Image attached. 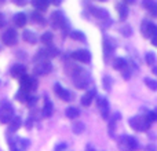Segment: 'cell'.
Masks as SVG:
<instances>
[{
    "label": "cell",
    "mask_w": 157,
    "mask_h": 151,
    "mask_svg": "<svg viewBox=\"0 0 157 151\" xmlns=\"http://www.w3.org/2000/svg\"><path fill=\"white\" fill-rule=\"evenodd\" d=\"M145 117L147 118V121H149L150 124H153V122H155L156 120H157V114L155 113V111H149V113H147Z\"/></svg>",
    "instance_id": "33"
},
{
    "label": "cell",
    "mask_w": 157,
    "mask_h": 151,
    "mask_svg": "<svg viewBox=\"0 0 157 151\" xmlns=\"http://www.w3.org/2000/svg\"><path fill=\"white\" fill-rule=\"evenodd\" d=\"M125 66H127V61L124 58H116L113 61V69H116V70H123Z\"/></svg>",
    "instance_id": "25"
},
{
    "label": "cell",
    "mask_w": 157,
    "mask_h": 151,
    "mask_svg": "<svg viewBox=\"0 0 157 151\" xmlns=\"http://www.w3.org/2000/svg\"><path fill=\"white\" fill-rule=\"evenodd\" d=\"M94 96H95V89H91V91H88L87 94H84L83 96H81V105L86 106V107L90 106L92 99H94Z\"/></svg>",
    "instance_id": "20"
},
{
    "label": "cell",
    "mask_w": 157,
    "mask_h": 151,
    "mask_svg": "<svg viewBox=\"0 0 157 151\" xmlns=\"http://www.w3.org/2000/svg\"><path fill=\"white\" fill-rule=\"evenodd\" d=\"M98 2H108V0H98Z\"/></svg>",
    "instance_id": "44"
},
{
    "label": "cell",
    "mask_w": 157,
    "mask_h": 151,
    "mask_svg": "<svg viewBox=\"0 0 157 151\" xmlns=\"http://www.w3.org/2000/svg\"><path fill=\"white\" fill-rule=\"evenodd\" d=\"M117 13H119V18L121 21H125L128 17V7L125 6V3H120L117 4Z\"/></svg>",
    "instance_id": "22"
},
{
    "label": "cell",
    "mask_w": 157,
    "mask_h": 151,
    "mask_svg": "<svg viewBox=\"0 0 157 151\" xmlns=\"http://www.w3.org/2000/svg\"><path fill=\"white\" fill-rule=\"evenodd\" d=\"M120 30H121V33H123L124 36H127V37H130V36L132 35V33H131V28L128 26V25H125V26H124V28H121Z\"/></svg>",
    "instance_id": "34"
},
{
    "label": "cell",
    "mask_w": 157,
    "mask_h": 151,
    "mask_svg": "<svg viewBox=\"0 0 157 151\" xmlns=\"http://www.w3.org/2000/svg\"><path fill=\"white\" fill-rule=\"evenodd\" d=\"M150 39H152V44H153V46H157V35L153 36V37H150Z\"/></svg>",
    "instance_id": "40"
},
{
    "label": "cell",
    "mask_w": 157,
    "mask_h": 151,
    "mask_svg": "<svg viewBox=\"0 0 157 151\" xmlns=\"http://www.w3.org/2000/svg\"><path fill=\"white\" fill-rule=\"evenodd\" d=\"M4 24V18H3V14H0V26Z\"/></svg>",
    "instance_id": "41"
},
{
    "label": "cell",
    "mask_w": 157,
    "mask_h": 151,
    "mask_svg": "<svg viewBox=\"0 0 157 151\" xmlns=\"http://www.w3.org/2000/svg\"><path fill=\"white\" fill-rule=\"evenodd\" d=\"M114 47H116V44H114V40L110 37H108V36H105L103 37V50H105V57L106 59H108V57L112 54V52L114 51Z\"/></svg>",
    "instance_id": "14"
},
{
    "label": "cell",
    "mask_w": 157,
    "mask_h": 151,
    "mask_svg": "<svg viewBox=\"0 0 157 151\" xmlns=\"http://www.w3.org/2000/svg\"><path fill=\"white\" fill-rule=\"evenodd\" d=\"M83 129H84V125H83V124H76V125H73L75 133H81V132H83Z\"/></svg>",
    "instance_id": "35"
},
{
    "label": "cell",
    "mask_w": 157,
    "mask_h": 151,
    "mask_svg": "<svg viewBox=\"0 0 157 151\" xmlns=\"http://www.w3.org/2000/svg\"><path fill=\"white\" fill-rule=\"evenodd\" d=\"M72 78H73V84L78 89H84L90 85V76L83 69H77L73 73V77Z\"/></svg>",
    "instance_id": "2"
},
{
    "label": "cell",
    "mask_w": 157,
    "mask_h": 151,
    "mask_svg": "<svg viewBox=\"0 0 157 151\" xmlns=\"http://www.w3.org/2000/svg\"><path fill=\"white\" fill-rule=\"evenodd\" d=\"M71 37L72 39H76V40L86 41V36H84L81 32H77V30H75V32H71Z\"/></svg>",
    "instance_id": "32"
},
{
    "label": "cell",
    "mask_w": 157,
    "mask_h": 151,
    "mask_svg": "<svg viewBox=\"0 0 157 151\" xmlns=\"http://www.w3.org/2000/svg\"><path fill=\"white\" fill-rule=\"evenodd\" d=\"M97 105H98V109H99L101 114H102V117L106 120L109 117V109H110V107H109L108 99H106V98H98Z\"/></svg>",
    "instance_id": "12"
},
{
    "label": "cell",
    "mask_w": 157,
    "mask_h": 151,
    "mask_svg": "<svg viewBox=\"0 0 157 151\" xmlns=\"http://www.w3.org/2000/svg\"><path fill=\"white\" fill-rule=\"evenodd\" d=\"M11 76L15 78H21L22 76L25 74V72H26V68H25V65H21V63H17V65H14L13 68H11Z\"/></svg>",
    "instance_id": "15"
},
{
    "label": "cell",
    "mask_w": 157,
    "mask_h": 151,
    "mask_svg": "<svg viewBox=\"0 0 157 151\" xmlns=\"http://www.w3.org/2000/svg\"><path fill=\"white\" fill-rule=\"evenodd\" d=\"M90 11H91V14L95 17V18L101 19V21H109V13H108V10H105V8L91 7Z\"/></svg>",
    "instance_id": "13"
},
{
    "label": "cell",
    "mask_w": 157,
    "mask_h": 151,
    "mask_svg": "<svg viewBox=\"0 0 157 151\" xmlns=\"http://www.w3.org/2000/svg\"><path fill=\"white\" fill-rule=\"evenodd\" d=\"M52 111H54V106H52V102L50 99H46L44 102V107H43V116L44 117H51Z\"/></svg>",
    "instance_id": "23"
},
{
    "label": "cell",
    "mask_w": 157,
    "mask_h": 151,
    "mask_svg": "<svg viewBox=\"0 0 157 151\" xmlns=\"http://www.w3.org/2000/svg\"><path fill=\"white\" fill-rule=\"evenodd\" d=\"M14 117V109L10 103H3L0 106V122L2 124H8L10 120Z\"/></svg>",
    "instance_id": "7"
},
{
    "label": "cell",
    "mask_w": 157,
    "mask_h": 151,
    "mask_svg": "<svg viewBox=\"0 0 157 151\" xmlns=\"http://www.w3.org/2000/svg\"><path fill=\"white\" fill-rule=\"evenodd\" d=\"M43 51L47 58H54V57H57V54H58V50L52 46H47V48H44Z\"/></svg>",
    "instance_id": "28"
},
{
    "label": "cell",
    "mask_w": 157,
    "mask_h": 151,
    "mask_svg": "<svg viewBox=\"0 0 157 151\" xmlns=\"http://www.w3.org/2000/svg\"><path fill=\"white\" fill-rule=\"evenodd\" d=\"M54 92L58 95V98H61V99L63 100V102H69V100H72V94L68 91V89L63 88L61 84H55Z\"/></svg>",
    "instance_id": "11"
},
{
    "label": "cell",
    "mask_w": 157,
    "mask_h": 151,
    "mask_svg": "<svg viewBox=\"0 0 157 151\" xmlns=\"http://www.w3.org/2000/svg\"><path fill=\"white\" fill-rule=\"evenodd\" d=\"M26 22H28V18L24 13H18L14 15V24L18 28H24L25 25H26Z\"/></svg>",
    "instance_id": "19"
},
{
    "label": "cell",
    "mask_w": 157,
    "mask_h": 151,
    "mask_svg": "<svg viewBox=\"0 0 157 151\" xmlns=\"http://www.w3.org/2000/svg\"><path fill=\"white\" fill-rule=\"evenodd\" d=\"M21 125H22L21 117H13L10 120V122H8V131L10 132H15V131H18L21 128Z\"/></svg>",
    "instance_id": "18"
},
{
    "label": "cell",
    "mask_w": 157,
    "mask_h": 151,
    "mask_svg": "<svg viewBox=\"0 0 157 151\" xmlns=\"http://www.w3.org/2000/svg\"><path fill=\"white\" fill-rule=\"evenodd\" d=\"M48 3H51V4H54V6H59L61 3H62V0H48Z\"/></svg>",
    "instance_id": "38"
},
{
    "label": "cell",
    "mask_w": 157,
    "mask_h": 151,
    "mask_svg": "<svg viewBox=\"0 0 157 151\" xmlns=\"http://www.w3.org/2000/svg\"><path fill=\"white\" fill-rule=\"evenodd\" d=\"M2 41L8 47L15 46L17 41H18V35H17V32L14 29H7L2 35Z\"/></svg>",
    "instance_id": "10"
},
{
    "label": "cell",
    "mask_w": 157,
    "mask_h": 151,
    "mask_svg": "<svg viewBox=\"0 0 157 151\" xmlns=\"http://www.w3.org/2000/svg\"><path fill=\"white\" fill-rule=\"evenodd\" d=\"M119 149L121 151H136L139 149V143L135 138L132 136H128V135H124V136H120L119 138Z\"/></svg>",
    "instance_id": "1"
},
{
    "label": "cell",
    "mask_w": 157,
    "mask_h": 151,
    "mask_svg": "<svg viewBox=\"0 0 157 151\" xmlns=\"http://www.w3.org/2000/svg\"><path fill=\"white\" fill-rule=\"evenodd\" d=\"M142 6H144L145 10H147L152 15H157V3L155 0H144Z\"/></svg>",
    "instance_id": "16"
},
{
    "label": "cell",
    "mask_w": 157,
    "mask_h": 151,
    "mask_svg": "<svg viewBox=\"0 0 157 151\" xmlns=\"http://www.w3.org/2000/svg\"><path fill=\"white\" fill-rule=\"evenodd\" d=\"M145 84H146L147 87H149L150 89H152V91H157V83L155 80H152V78H145Z\"/></svg>",
    "instance_id": "31"
},
{
    "label": "cell",
    "mask_w": 157,
    "mask_h": 151,
    "mask_svg": "<svg viewBox=\"0 0 157 151\" xmlns=\"http://www.w3.org/2000/svg\"><path fill=\"white\" fill-rule=\"evenodd\" d=\"M30 18H32V21L35 22V24H39V25H44V24H46L44 17H41L39 11H33V13L30 14Z\"/></svg>",
    "instance_id": "27"
},
{
    "label": "cell",
    "mask_w": 157,
    "mask_h": 151,
    "mask_svg": "<svg viewBox=\"0 0 157 151\" xmlns=\"http://www.w3.org/2000/svg\"><path fill=\"white\" fill-rule=\"evenodd\" d=\"M15 98H17V100L18 102H21V103H29V100H30V95H29V92H25V91H18L17 92V95H15Z\"/></svg>",
    "instance_id": "24"
},
{
    "label": "cell",
    "mask_w": 157,
    "mask_h": 151,
    "mask_svg": "<svg viewBox=\"0 0 157 151\" xmlns=\"http://www.w3.org/2000/svg\"><path fill=\"white\" fill-rule=\"evenodd\" d=\"M145 151H156V147L153 146V144H149V146H146Z\"/></svg>",
    "instance_id": "39"
},
{
    "label": "cell",
    "mask_w": 157,
    "mask_h": 151,
    "mask_svg": "<svg viewBox=\"0 0 157 151\" xmlns=\"http://www.w3.org/2000/svg\"><path fill=\"white\" fill-rule=\"evenodd\" d=\"M51 70H52V65H51V62H50L48 59L36 61L35 69H33L35 74H37V76H46V74H48Z\"/></svg>",
    "instance_id": "5"
},
{
    "label": "cell",
    "mask_w": 157,
    "mask_h": 151,
    "mask_svg": "<svg viewBox=\"0 0 157 151\" xmlns=\"http://www.w3.org/2000/svg\"><path fill=\"white\" fill-rule=\"evenodd\" d=\"M22 39L29 44H36V41H37V36H36V33L32 32V30H29V29L24 30V33H22Z\"/></svg>",
    "instance_id": "17"
},
{
    "label": "cell",
    "mask_w": 157,
    "mask_h": 151,
    "mask_svg": "<svg viewBox=\"0 0 157 151\" xmlns=\"http://www.w3.org/2000/svg\"><path fill=\"white\" fill-rule=\"evenodd\" d=\"M141 32L144 37H153L157 35V26L150 21H144L141 25Z\"/></svg>",
    "instance_id": "8"
},
{
    "label": "cell",
    "mask_w": 157,
    "mask_h": 151,
    "mask_svg": "<svg viewBox=\"0 0 157 151\" xmlns=\"http://www.w3.org/2000/svg\"><path fill=\"white\" fill-rule=\"evenodd\" d=\"M30 2H32V6L37 11H46L50 4L48 0H30Z\"/></svg>",
    "instance_id": "21"
},
{
    "label": "cell",
    "mask_w": 157,
    "mask_h": 151,
    "mask_svg": "<svg viewBox=\"0 0 157 151\" xmlns=\"http://www.w3.org/2000/svg\"><path fill=\"white\" fill-rule=\"evenodd\" d=\"M150 122L147 121L146 117L144 116H136V117H132L130 118V127L132 128L134 131H138V132H145L150 128Z\"/></svg>",
    "instance_id": "3"
},
{
    "label": "cell",
    "mask_w": 157,
    "mask_h": 151,
    "mask_svg": "<svg viewBox=\"0 0 157 151\" xmlns=\"http://www.w3.org/2000/svg\"><path fill=\"white\" fill-rule=\"evenodd\" d=\"M86 151H95L94 149H92V147L91 146H88V147H87V149H86Z\"/></svg>",
    "instance_id": "43"
},
{
    "label": "cell",
    "mask_w": 157,
    "mask_h": 151,
    "mask_svg": "<svg viewBox=\"0 0 157 151\" xmlns=\"http://www.w3.org/2000/svg\"><path fill=\"white\" fill-rule=\"evenodd\" d=\"M124 3H127V4H132V3H135V0H124Z\"/></svg>",
    "instance_id": "42"
},
{
    "label": "cell",
    "mask_w": 157,
    "mask_h": 151,
    "mask_svg": "<svg viewBox=\"0 0 157 151\" xmlns=\"http://www.w3.org/2000/svg\"><path fill=\"white\" fill-rule=\"evenodd\" d=\"M50 21H51L52 28H55V29H66L68 28V19L65 18V15L61 11H54L51 14Z\"/></svg>",
    "instance_id": "4"
},
{
    "label": "cell",
    "mask_w": 157,
    "mask_h": 151,
    "mask_svg": "<svg viewBox=\"0 0 157 151\" xmlns=\"http://www.w3.org/2000/svg\"><path fill=\"white\" fill-rule=\"evenodd\" d=\"M105 89L106 91H110V80H109V77H105Z\"/></svg>",
    "instance_id": "37"
},
{
    "label": "cell",
    "mask_w": 157,
    "mask_h": 151,
    "mask_svg": "<svg viewBox=\"0 0 157 151\" xmlns=\"http://www.w3.org/2000/svg\"><path fill=\"white\" fill-rule=\"evenodd\" d=\"M65 114H66L68 118L75 120V118H77V117L80 116V110H78L77 107H68L66 109V111H65Z\"/></svg>",
    "instance_id": "26"
},
{
    "label": "cell",
    "mask_w": 157,
    "mask_h": 151,
    "mask_svg": "<svg viewBox=\"0 0 157 151\" xmlns=\"http://www.w3.org/2000/svg\"><path fill=\"white\" fill-rule=\"evenodd\" d=\"M19 85H21L22 91L30 92V91H33V89L37 88V81H36V78L32 77V76L24 74L21 77V80H19Z\"/></svg>",
    "instance_id": "6"
},
{
    "label": "cell",
    "mask_w": 157,
    "mask_h": 151,
    "mask_svg": "<svg viewBox=\"0 0 157 151\" xmlns=\"http://www.w3.org/2000/svg\"><path fill=\"white\" fill-rule=\"evenodd\" d=\"M13 3L17 6H19V7H22V6H25L28 3V0H13Z\"/></svg>",
    "instance_id": "36"
},
{
    "label": "cell",
    "mask_w": 157,
    "mask_h": 151,
    "mask_svg": "<svg viewBox=\"0 0 157 151\" xmlns=\"http://www.w3.org/2000/svg\"><path fill=\"white\" fill-rule=\"evenodd\" d=\"M71 57L73 58L75 61L81 63H90L91 62V52L88 50H76L71 54Z\"/></svg>",
    "instance_id": "9"
},
{
    "label": "cell",
    "mask_w": 157,
    "mask_h": 151,
    "mask_svg": "<svg viewBox=\"0 0 157 151\" xmlns=\"http://www.w3.org/2000/svg\"><path fill=\"white\" fill-rule=\"evenodd\" d=\"M52 33L51 32H46L43 36L40 37V40H41V43H44L46 46H51V43H52Z\"/></svg>",
    "instance_id": "30"
},
{
    "label": "cell",
    "mask_w": 157,
    "mask_h": 151,
    "mask_svg": "<svg viewBox=\"0 0 157 151\" xmlns=\"http://www.w3.org/2000/svg\"><path fill=\"white\" fill-rule=\"evenodd\" d=\"M145 61H146V63L149 66H155V63H156V55H155V52H152V51L146 52V54H145Z\"/></svg>",
    "instance_id": "29"
}]
</instances>
